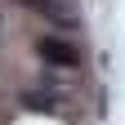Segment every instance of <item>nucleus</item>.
Here are the masks:
<instances>
[{
  "label": "nucleus",
  "instance_id": "obj_2",
  "mask_svg": "<svg viewBox=\"0 0 125 125\" xmlns=\"http://www.w3.org/2000/svg\"><path fill=\"white\" fill-rule=\"evenodd\" d=\"M22 5H31V9H40V13H49L54 22H67V9H62L58 0H22Z\"/></svg>",
  "mask_w": 125,
  "mask_h": 125
},
{
  "label": "nucleus",
  "instance_id": "obj_1",
  "mask_svg": "<svg viewBox=\"0 0 125 125\" xmlns=\"http://www.w3.org/2000/svg\"><path fill=\"white\" fill-rule=\"evenodd\" d=\"M36 54L49 62V67H76V62H81L76 45H67L62 36H40V40H36Z\"/></svg>",
  "mask_w": 125,
  "mask_h": 125
}]
</instances>
